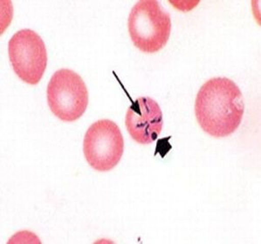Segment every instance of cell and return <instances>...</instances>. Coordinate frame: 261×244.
Instances as JSON below:
<instances>
[{"instance_id": "cell-1", "label": "cell", "mask_w": 261, "mask_h": 244, "mask_svg": "<svg viewBox=\"0 0 261 244\" xmlns=\"http://www.w3.org/2000/svg\"><path fill=\"white\" fill-rule=\"evenodd\" d=\"M244 113L243 94L230 78H211L197 93L195 115L198 125L209 135H231L240 127Z\"/></svg>"}, {"instance_id": "cell-2", "label": "cell", "mask_w": 261, "mask_h": 244, "mask_svg": "<svg viewBox=\"0 0 261 244\" xmlns=\"http://www.w3.org/2000/svg\"><path fill=\"white\" fill-rule=\"evenodd\" d=\"M128 28L137 48L145 53H155L167 45L171 18L156 0H141L129 12Z\"/></svg>"}, {"instance_id": "cell-3", "label": "cell", "mask_w": 261, "mask_h": 244, "mask_svg": "<svg viewBox=\"0 0 261 244\" xmlns=\"http://www.w3.org/2000/svg\"><path fill=\"white\" fill-rule=\"evenodd\" d=\"M46 98L53 114L64 122L79 120L88 109V88L83 78L73 70L62 68L53 74Z\"/></svg>"}, {"instance_id": "cell-4", "label": "cell", "mask_w": 261, "mask_h": 244, "mask_svg": "<svg viewBox=\"0 0 261 244\" xmlns=\"http://www.w3.org/2000/svg\"><path fill=\"white\" fill-rule=\"evenodd\" d=\"M124 152V140L116 122L100 120L86 132L83 153L92 169L108 172L117 166Z\"/></svg>"}, {"instance_id": "cell-5", "label": "cell", "mask_w": 261, "mask_h": 244, "mask_svg": "<svg viewBox=\"0 0 261 244\" xmlns=\"http://www.w3.org/2000/svg\"><path fill=\"white\" fill-rule=\"evenodd\" d=\"M8 55L12 69L22 82L32 86L40 83L47 67V51L36 32L23 29L13 34Z\"/></svg>"}, {"instance_id": "cell-6", "label": "cell", "mask_w": 261, "mask_h": 244, "mask_svg": "<svg viewBox=\"0 0 261 244\" xmlns=\"http://www.w3.org/2000/svg\"><path fill=\"white\" fill-rule=\"evenodd\" d=\"M125 125L135 142L141 145L152 144L163 129V112L150 97H140L128 107Z\"/></svg>"}]
</instances>
